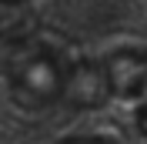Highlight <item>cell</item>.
Segmentation results:
<instances>
[{"instance_id": "7a4b0ae2", "label": "cell", "mask_w": 147, "mask_h": 144, "mask_svg": "<svg viewBox=\"0 0 147 144\" xmlns=\"http://www.w3.org/2000/svg\"><path fill=\"white\" fill-rule=\"evenodd\" d=\"M67 144H107V141H97V137H80V141H67Z\"/></svg>"}, {"instance_id": "6da1fadb", "label": "cell", "mask_w": 147, "mask_h": 144, "mask_svg": "<svg viewBox=\"0 0 147 144\" xmlns=\"http://www.w3.org/2000/svg\"><path fill=\"white\" fill-rule=\"evenodd\" d=\"M77 60L67 44H57L54 37H34L17 47V54L7 64V87L17 104L24 107H50L74 90Z\"/></svg>"}]
</instances>
